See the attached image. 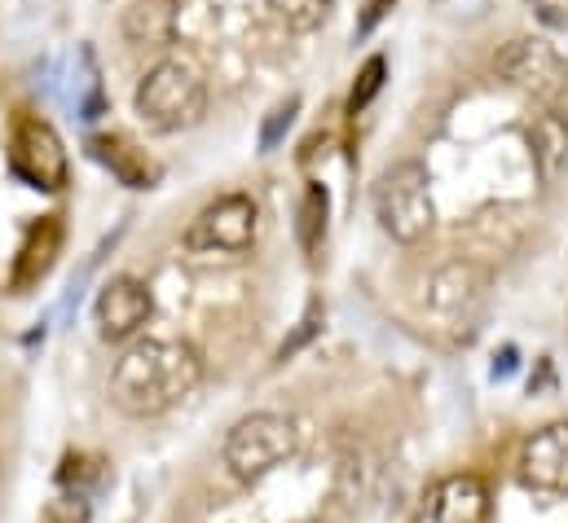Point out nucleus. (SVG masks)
<instances>
[{
  "label": "nucleus",
  "instance_id": "obj_4",
  "mask_svg": "<svg viewBox=\"0 0 568 523\" xmlns=\"http://www.w3.org/2000/svg\"><path fill=\"white\" fill-rule=\"evenodd\" d=\"M295 444H300V431L286 413H247L230 427L221 458L239 484H261L295 458Z\"/></svg>",
  "mask_w": 568,
  "mask_h": 523
},
{
  "label": "nucleus",
  "instance_id": "obj_21",
  "mask_svg": "<svg viewBox=\"0 0 568 523\" xmlns=\"http://www.w3.org/2000/svg\"><path fill=\"white\" fill-rule=\"evenodd\" d=\"M308 523H317V520H308Z\"/></svg>",
  "mask_w": 568,
  "mask_h": 523
},
{
  "label": "nucleus",
  "instance_id": "obj_16",
  "mask_svg": "<svg viewBox=\"0 0 568 523\" xmlns=\"http://www.w3.org/2000/svg\"><path fill=\"white\" fill-rule=\"evenodd\" d=\"M295 234H300V252H304V256H313V252L322 247V238H326V189H322V185H308V189H304Z\"/></svg>",
  "mask_w": 568,
  "mask_h": 523
},
{
  "label": "nucleus",
  "instance_id": "obj_2",
  "mask_svg": "<svg viewBox=\"0 0 568 523\" xmlns=\"http://www.w3.org/2000/svg\"><path fill=\"white\" fill-rule=\"evenodd\" d=\"M138 115L150 132H185L207 115V71L199 66L194 53L172 49L163 53L133 98Z\"/></svg>",
  "mask_w": 568,
  "mask_h": 523
},
{
  "label": "nucleus",
  "instance_id": "obj_19",
  "mask_svg": "<svg viewBox=\"0 0 568 523\" xmlns=\"http://www.w3.org/2000/svg\"><path fill=\"white\" fill-rule=\"evenodd\" d=\"M295 106H300V102L291 98L286 106H278V111L270 115V124H265V136H261V145H265V150H274V145H278V136H283V129H291V120H295Z\"/></svg>",
  "mask_w": 568,
  "mask_h": 523
},
{
  "label": "nucleus",
  "instance_id": "obj_9",
  "mask_svg": "<svg viewBox=\"0 0 568 523\" xmlns=\"http://www.w3.org/2000/svg\"><path fill=\"white\" fill-rule=\"evenodd\" d=\"M154 312V299H150V286L142 277H111L98 299H93V321H98V335L106 343H124V339H138L145 330Z\"/></svg>",
  "mask_w": 568,
  "mask_h": 523
},
{
  "label": "nucleus",
  "instance_id": "obj_17",
  "mask_svg": "<svg viewBox=\"0 0 568 523\" xmlns=\"http://www.w3.org/2000/svg\"><path fill=\"white\" fill-rule=\"evenodd\" d=\"M335 0H270V13L283 22L286 31H317L331 18Z\"/></svg>",
  "mask_w": 568,
  "mask_h": 523
},
{
  "label": "nucleus",
  "instance_id": "obj_14",
  "mask_svg": "<svg viewBox=\"0 0 568 523\" xmlns=\"http://www.w3.org/2000/svg\"><path fill=\"white\" fill-rule=\"evenodd\" d=\"M529 145H534V158H538V172L542 181H560L568 172V120L565 115H542L534 132H529Z\"/></svg>",
  "mask_w": 568,
  "mask_h": 523
},
{
  "label": "nucleus",
  "instance_id": "obj_5",
  "mask_svg": "<svg viewBox=\"0 0 568 523\" xmlns=\"http://www.w3.org/2000/svg\"><path fill=\"white\" fill-rule=\"evenodd\" d=\"M261 234V207L247 194H221L216 203H207L190 229H185V252L190 256H221V260H239L256 247Z\"/></svg>",
  "mask_w": 568,
  "mask_h": 523
},
{
  "label": "nucleus",
  "instance_id": "obj_18",
  "mask_svg": "<svg viewBox=\"0 0 568 523\" xmlns=\"http://www.w3.org/2000/svg\"><path fill=\"white\" fill-rule=\"evenodd\" d=\"M384 75H388V62H384V58H371V62L357 71V84H353V98H348V115H357V111L371 106V98L384 89Z\"/></svg>",
  "mask_w": 568,
  "mask_h": 523
},
{
  "label": "nucleus",
  "instance_id": "obj_10",
  "mask_svg": "<svg viewBox=\"0 0 568 523\" xmlns=\"http://www.w3.org/2000/svg\"><path fill=\"white\" fill-rule=\"evenodd\" d=\"M415 523H489V489L480 475H445L427 489Z\"/></svg>",
  "mask_w": 568,
  "mask_h": 523
},
{
  "label": "nucleus",
  "instance_id": "obj_20",
  "mask_svg": "<svg viewBox=\"0 0 568 523\" xmlns=\"http://www.w3.org/2000/svg\"><path fill=\"white\" fill-rule=\"evenodd\" d=\"M163 4H181V0H163Z\"/></svg>",
  "mask_w": 568,
  "mask_h": 523
},
{
  "label": "nucleus",
  "instance_id": "obj_7",
  "mask_svg": "<svg viewBox=\"0 0 568 523\" xmlns=\"http://www.w3.org/2000/svg\"><path fill=\"white\" fill-rule=\"evenodd\" d=\"M494 71L503 84H511L516 93L547 102V106H556L568 93V62L556 53V44H547L538 35H520V40L503 44L494 58Z\"/></svg>",
  "mask_w": 568,
  "mask_h": 523
},
{
  "label": "nucleus",
  "instance_id": "obj_1",
  "mask_svg": "<svg viewBox=\"0 0 568 523\" xmlns=\"http://www.w3.org/2000/svg\"><path fill=\"white\" fill-rule=\"evenodd\" d=\"M203 383V357L185 339H138L111 370V404L124 418H163Z\"/></svg>",
  "mask_w": 568,
  "mask_h": 523
},
{
  "label": "nucleus",
  "instance_id": "obj_13",
  "mask_svg": "<svg viewBox=\"0 0 568 523\" xmlns=\"http://www.w3.org/2000/svg\"><path fill=\"white\" fill-rule=\"evenodd\" d=\"M89 154L102 163V167H111L129 189H145L150 181H154V167H150V158H145V150H138L129 136H89Z\"/></svg>",
  "mask_w": 568,
  "mask_h": 523
},
{
  "label": "nucleus",
  "instance_id": "obj_12",
  "mask_svg": "<svg viewBox=\"0 0 568 523\" xmlns=\"http://www.w3.org/2000/svg\"><path fill=\"white\" fill-rule=\"evenodd\" d=\"M58 252H62V225H58V216L36 221V225L27 229V238H22L18 264H13V286H18V290L36 286V281H40V277L53 268Z\"/></svg>",
  "mask_w": 568,
  "mask_h": 523
},
{
  "label": "nucleus",
  "instance_id": "obj_11",
  "mask_svg": "<svg viewBox=\"0 0 568 523\" xmlns=\"http://www.w3.org/2000/svg\"><path fill=\"white\" fill-rule=\"evenodd\" d=\"M520 480L538 493H568V422H551L525 440Z\"/></svg>",
  "mask_w": 568,
  "mask_h": 523
},
{
  "label": "nucleus",
  "instance_id": "obj_3",
  "mask_svg": "<svg viewBox=\"0 0 568 523\" xmlns=\"http://www.w3.org/2000/svg\"><path fill=\"white\" fill-rule=\"evenodd\" d=\"M371 207H375L379 229H384L393 243H402V247L424 243L427 234L436 229L432 176H427L424 163H393V167L375 181Z\"/></svg>",
  "mask_w": 568,
  "mask_h": 523
},
{
  "label": "nucleus",
  "instance_id": "obj_8",
  "mask_svg": "<svg viewBox=\"0 0 568 523\" xmlns=\"http://www.w3.org/2000/svg\"><path fill=\"white\" fill-rule=\"evenodd\" d=\"M489 268H480L476 260H445L432 281H427V308L445 321V326H458V330H471L489 304Z\"/></svg>",
  "mask_w": 568,
  "mask_h": 523
},
{
  "label": "nucleus",
  "instance_id": "obj_15",
  "mask_svg": "<svg viewBox=\"0 0 568 523\" xmlns=\"http://www.w3.org/2000/svg\"><path fill=\"white\" fill-rule=\"evenodd\" d=\"M124 31L138 40V44H168L172 40V4L163 0H142L129 9L124 18Z\"/></svg>",
  "mask_w": 568,
  "mask_h": 523
},
{
  "label": "nucleus",
  "instance_id": "obj_6",
  "mask_svg": "<svg viewBox=\"0 0 568 523\" xmlns=\"http://www.w3.org/2000/svg\"><path fill=\"white\" fill-rule=\"evenodd\" d=\"M9 172L40 194L67 189L71 158H67V145L53 132V124H44L40 115H18V124L9 132Z\"/></svg>",
  "mask_w": 568,
  "mask_h": 523
}]
</instances>
